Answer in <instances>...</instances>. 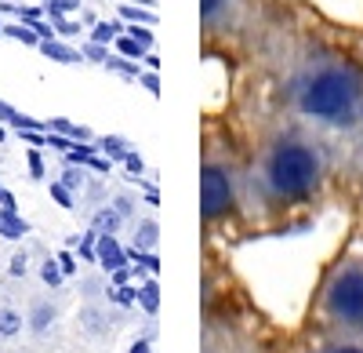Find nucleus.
I'll use <instances>...</instances> for the list:
<instances>
[{
    "mask_svg": "<svg viewBox=\"0 0 363 353\" xmlns=\"http://www.w3.org/2000/svg\"><path fill=\"white\" fill-rule=\"evenodd\" d=\"M138 303H142L149 313H157V306H160V288H157V281H145V284L138 288Z\"/></svg>",
    "mask_w": 363,
    "mask_h": 353,
    "instance_id": "12",
    "label": "nucleus"
},
{
    "mask_svg": "<svg viewBox=\"0 0 363 353\" xmlns=\"http://www.w3.org/2000/svg\"><path fill=\"white\" fill-rule=\"evenodd\" d=\"M55 317H58V310H55L51 303H44V299L33 303V310H29V317H26V320H29V332H33V335H44V332L55 325Z\"/></svg>",
    "mask_w": 363,
    "mask_h": 353,
    "instance_id": "7",
    "label": "nucleus"
},
{
    "mask_svg": "<svg viewBox=\"0 0 363 353\" xmlns=\"http://www.w3.org/2000/svg\"><path fill=\"white\" fill-rule=\"evenodd\" d=\"M153 244H157V222L145 219V222H138V229H135V248L142 251V248H153Z\"/></svg>",
    "mask_w": 363,
    "mask_h": 353,
    "instance_id": "11",
    "label": "nucleus"
},
{
    "mask_svg": "<svg viewBox=\"0 0 363 353\" xmlns=\"http://www.w3.org/2000/svg\"><path fill=\"white\" fill-rule=\"evenodd\" d=\"M22 325H26V317L18 310H11V306L0 310V339H15L22 332Z\"/></svg>",
    "mask_w": 363,
    "mask_h": 353,
    "instance_id": "8",
    "label": "nucleus"
},
{
    "mask_svg": "<svg viewBox=\"0 0 363 353\" xmlns=\"http://www.w3.org/2000/svg\"><path fill=\"white\" fill-rule=\"evenodd\" d=\"M327 353H363L359 346H335V349H327Z\"/></svg>",
    "mask_w": 363,
    "mask_h": 353,
    "instance_id": "22",
    "label": "nucleus"
},
{
    "mask_svg": "<svg viewBox=\"0 0 363 353\" xmlns=\"http://www.w3.org/2000/svg\"><path fill=\"white\" fill-rule=\"evenodd\" d=\"M51 197H55L58 204H62V208H66V212L73 208V190H66L62 183H51Z\"/></svg>",
    "mask_w": 363,
    "mask_h": 353,
    "instance_id": "15",
    "label": "nucleus"
},
{
    "mask_svg": "<svg viewBox=\"0 0 363 353\" xmlns=\"http://www.w3.org/2000/svg\"><path fill=\"white\" fill-rule=\"evenodd\" d=\"M95 255H99V266H102L106 273L120 270V266H124V259H128V251H124V248L116 244V237H113V233H99Z\"/></svg>",
    "mask_w": 363,
    "mask_h": 353,
    "instance_id": "5",
    "label": "nucleus"
},
{
    "mask_svg": "<svg viewBox=\"0 0 363 353\" xmlns=\"http://www.w3.org/2000/svg\"><path fill=\"white\" fill-rule=\"evenodd\" d=\"M131 204H135L131 197H116V200H113V208H116L120 215H124V219H128V215H131Z\"/></svg>",
    "mask_w": 363,
    "mask_h": 353,
    "instance_id": "18",
    "label": "nucleus"
},
{
    "mask_svg": "<svg viewBox=\"0 0 363 353\" xmlns=\"http://www.w3.org/2000/svg\"><path fill=\"white\" fill-rule=\"evenodd\" d=\"M62 186H66V190H73V193H77V190H80V186H84V171H80V168H73V164H69V168H66V171H62Z\"/></svg>",
    "mask_w": 363,
    "mask_h": 353,
    "instance_id": "13",
    "label": "nucleus"
},
{
    "mask_svg": "<svg viewBox=\"0 0 363 353\" xmlns=\"http://www.w3.org/2000/svg\"><path fill=\"white\" fill-rule=\"evenodd\" d=\"M55 259H58V266H62V273H66V277H73V273H77V259H73V248L58 251Z\"/></svg>",
    "mask_w": 363,
    "mask_h": 353,
    "instance_id": "16",
    "label": "nucleus"
},
{
    "mask_svg": "<svg viewBox=\"0 0 363 353\" xmlns=\"http://www.w3.org/2000/svg\"><path fill=\"white\" fill-rule=\"evenodd\" d=\"M236 200V175L229 168L225 157H203V168H200V212L203 219H218L233 208Z\"/></svg>",
    "mask_w": 363,
    "mask_h": 353,
    "instance_id": "4",
    "label": "nucleus"
},
{
    "mask_svg": "<svg viewBox=\"0 0 363 353\" xmlns=\"http://www.w3.org/2000/svg\"><path fill=\"white\" fill-rule=\"evenodd\" d=\"M26 270H29V255H26V251H15L8 273H11V277H26Z\"/></svg>",
    "mask_w": 363,
    "mask_h": 353,
    "instance_id": "14",
    "label": "nucleus"
},
{
    "mask_svg": "<svg viewBox=\"0 0 363 353\" xmlns=\"http://www.w3.org/2000/svg\"><path fill=\"white\" fill-rule=\"evenodd\" d=\"M323 306L335 325L349 332H363V262H349L330 277Z\"/></svg>",
    "mask_w": 363,
    "mask_h": 353,
    "instance_id": "3",
    "label": "nucleus"
},
{
    "mask_svg": "<svg viewBox=\"0 0 363 353\" xmlns=\"http://www.w3.org/2000/svg\"><path fill=\"white\" fill-rule=\"evenodd\" d=\"M106 150H109L113 157H124V142H116V139H106Z\"/></svg>",
    "mask_w": 363,
    "mask_h": 353,
    "instance_id": "20",
    "label": "nucleus"
},
{
    "mask_svg": "<svg viewBox=\"0 0 363 353\" xmlns=\"http://www.w3.org/2000/svg\"><path fill=\"white\" fill-rule=\"evenodd\" d=\"M40 281H44L51 291L66 281V273H62V266H58V259H55V255H48V259H44V266H40Z\"/></svg>",
    "mask_w": 363,
    "mask_h": 353,
    "instance_id": "10",
    "label": "nucleus"
},
{
    "mask_svg": "<svg viewBox=\"0 0 363 353\" xmlns=\"http://www.w3.org/2000/svg\"><path fill=\"white\" fill-rule=\"evenodd\" d=\"M29 233V222L15 212V208H0V237H8V241H22Z\"/></svg>",
    "mask_w": 363,
    "mask_h": 353,
    "instance_id": "6",
    "label": "nucleus"
},
{
    "mask_svg": "<svg viewBox=\"0 0 363 353\" xmlns=\"http://www.w3.org/2000/svg\"><path fill=\"white\" fill-rule=\"evenodd\" d=\"M29 171H33V179H44V164L37 153H29Z\"/></svg>",
    "mask_w": 363,
    "mask_h": 353,
    "instance_id": "19",
    "label": "nucleus"
},
{
    "mask_svg": "<svg viewBox=\"0 0 363 353\" xmlns=\"http://www.w3.org/2000/svg\"><path fill=\"white\" fill-rule=\"evenodd\" d=\"M128 277H131V270H124V266L113 270V284H128Z\"/></svg>",
    "mask_w": 363,
    "mask_h": 353,
    "instance_id": "21",
    "label": "nucleus"
},
{
    "mask_svg": "<svg viewBox=\"0 0 363 353\" xmlns=\"http://www.w3.org/2000/svg\"><path fill=\"white\" fill-rule=\"evenodd\" d=\"M291 109L320 128H356L363 121V63L338 44H301L284 77Z\"/></svg>",
    "mask_w": 363,
    "mask_h": 353,
    "instance_id": "1",
    "label": "nucleus"
},
{
    "mask_svg": "<svg viewBox=\"0 0 363 353\" xmlns=\"http://www.w3.org/2000/svg\"><path fill=\"white\" fill-rule=\"evenodd\" d=\"M323 179V150L301 131L277 135L262 153V183L277 200L309 197Z\"/></svg>",
    "mask_w": 363,
    "mask_h": 353,
    "instance_id": "2",
    "label": "nucleus"
},
{
    "mask_svg": "<svg viewBox=\"0 0 363 353\" xmlns=\"http://www.w3.org/2000/svg\"><path fill=\"white\" fill-rule=\"evenodd\" d=\"M120 222H124V215H120V212L113 208V204H109V208H99V212H95V219H91V226H95L99 233H116V229H120Z\"/></svg>",
    "mask_w": 363,
    "mask_h": 353,
    "instance_id": "9",
    "label": "nucleus"
},
{
    "mask_svg": "<svg viewBox=\"0 0 363 353\" xmlns=\"http://www.w3.org/2000/svg\"><path fill=\"white\" fill-rule=\"evenodd\" d=\"M131 353H149V342H142V339H138V342L131 346Z\"/></svg>",
    "mask_w": 363,
    "mask_h": 353,
    "instance_id": "23",
    "label": "nucleus"
},
{
    "mask_svg": "<svg viewBox=\"0 0 363 353\" xmlns=\"http://www.w3.org/2000/svg\"><path fill=\"white\" fill-rule=\"evenodd\" d=\"M106 288H109V284H102V277H87V281H84V295H87V299L106 295Z\"/></svg>",
    "mask_w": 363,
    "mask_h": 353,
    "instance_id": "17",
    "label": "nucleus"
}]
</instances>
